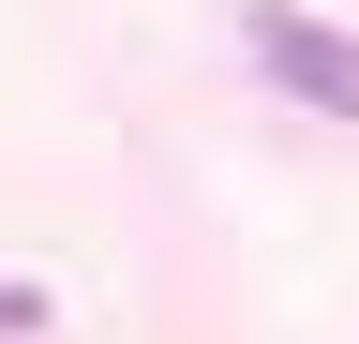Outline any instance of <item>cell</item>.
<instances>
[{
  "label": "cell",
  "mask_w": 359,
  "mask_h": 344,
  "mask_svg": "<svg viewBox=\"0 0 359 344\" xmlns=\"http://www.w3.org/2000/svg\"><path fill=\"white\" fill-rule=\"evenodd\" d=\"M240 46L269 60V90H299V105H330V120H359V46L330 15H299V0H255V30Z\"/></svg>",
  "instance_id": "6da1fadb"
},
{
  "label": "cell",
  "mask_w": 359,
  "mask_h": 344,
  "mask_svg": "<svg viewBox=\"0 0 359 344\" xmlns=\"http://www.w3.org/2000/svg\"><path fill=\"white\" fill-rule=\"evenodd\" d=\"M15 329H45V284H0V344H15Z\"/></svg>",
  "instance_id": "7a4b0ae2"
}]
</instances>
